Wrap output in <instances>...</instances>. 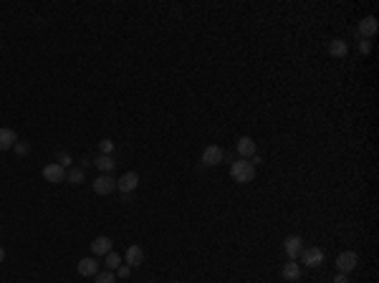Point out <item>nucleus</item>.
Returning <instances> with one entry per match:
<instances>
[{
  "label": "nucleus",
  "mask_w": 379,
  "mask_h": 283,
  "mask_svg": "<svg viewBox=\"0 0 379 283\" xmlns=\"http://www.w3.org/2000/svg\"><path fill=\"white\" fill-rule=\"evenodd\" d=\"M220 162H223V149H220L218 144L205 147V152H203V164L205 167H215V164H220Z\"/></svg>",
  "instance_id": "6"
},
{
  "label": "nucleus",
  "mask_w": 379,
  "mask_h": 283,
  "mask_svg": "<svg viewBox=\"0 0 379 283\" xmlns=\"http://www.w3.org/2000/svg\"><path fill=\"white\" fill-rule=\"evenodd\" d=\"M250 159H253V162H250V164H253V167H256V164H258V162H263V157H261V155H253V157H250Z\"/></svg>",
  "instance_id": "27"
},
{
  "label": "nucleus",
  "mask_w": 379,
  "mask_h": 283,
  "mask_svg": "<svg viewBox=\"0 0 379 283\" xmlns=\"http://www.w3.org/2000/svg\"><path fill=\"white\" fill-rule=\"evenodd\" d=\"M117 278H114V273L112 271H101V273H96V281L94 283H114Z\"/></svg>",
  "instance_id": "20"
},
{
  "label": "nucleus",
  "mask_w": 379,
  "mask_h": 283,
  "mask_svg": "<svg viewBox=\"0 0 379 283\" xmlns=\"http://www.w3.org/2000/svg\"><path fill=\"white\" fill-rule=\"evenodd\" d=\"M76 271H79L81 276H96V273H99V260H96V258H81L79 266H76Z\"/></svg>",
  "instance_id": "11"
},
{
  "label": "nucleus",
  "mask_w": 379,
  "mask_h": 283,
  "mask_svg": "<svg viewBox=\"0 0 379 283\" xmlns=\"http://www.w3.org/2000/svg\"><path fill=\"white\" fill-rule=\"evenodd\" d=\"M13 149H15L18 155H28V144H26V142H15V144H13Z\"/></svg>",
  "instance_id": "22"
},
{
  "label": "nucleus",
  "mask_w": 379,
  "mask_h": 283,
  "mask_svg": "<svg viewBox=\"0 0 379 283\" xmlns=\"http://www.w3.org/2000/svg\"><path fill=\"white\" fill-rule=\"evenodd\" d=\"M230 177H233L235 182H240V185L253 182L256 180V167L250 162H245V159H238V162L230 164Z\"/></svg>",
  "instance_id": "1"
},
{
  "label": "nucleus",
  "mask_w": 379,
  "mask_h": 283,
  "mask_svg": "<svg viewBox=\"0 0 379 283\" xmlns=\"http://www.w3.org/2000/svg\"><path fill=\"white\" fill-rule=\"evenodd\" d=\"M137 187H139L137 172H127V175H121V180H117V190H121V192H134Z\"/></svg>",
  "instance_id": "7"
},
{
  "label": "nucleus",
  "mask_w": 379,
  "mask_h": 283,
  "mask_svg": "<svg viewBox=\"0 0 379 283\" xmlns=\"http://www.w3.org/2000/svg\"><path fill=\"white\" fill-rule=\"evenodd\" d=\"M91 251H94V255H106V253H112V238L99 235V238L91 243Z\"/></svg>",
  "instance_id": "13"
},
{
  "label": "nucleus",
  "mask_w": 379,
  "mask_h": 283,
  "mask_svg": "<svg viewBox=\"0 0 379 283\" xmlns=\"http://www.w3.org/2000/svg\"><path fill=\"white\" fill-rule=\"evenodd\" d=\"M117 190V180L112 177V175H99L96 180H94V192L96 195H109V192H114Z\"/></svg>",
  "instance_id": "2"
},
{
  "label": "nucleus",
  "mask_w": 379,
  "mask_h": 283,
  "mask_svg": "<svg viewBox=\"0 0 379 283\" xmlns=\"http://www.w3.org/2000/svg\"><path fill=\"white\" fill-rule=\"evenodd\" d=\"M94 164H96V167H99L104 175H109V172L117 167V162H114V157H112V155H99V157L94 159Z\"/></svg>",
  "instance_id": "16"
},
{
  "label": "nucleus",
  "mask_w": 379,
  "mask_h": 283,
  "mask_svg": "<svg viewBox=\"0 0 379 283\" xmlns=\"http://www.w3.org/2000/svg\"><path fill=\"white\" fill-rule=\"evenodd\" d=\"M43 177H46V182H63V180H66V169L61 167L59 162L46 164V167H43Z\"/></svg>",
  "instance_id": "5"
},
{
  "label": "nucleus",
  "mask_w": 379,
  "mask_h": 283,
  "mask_svg": "<svg viewBox=\"0 0 379 283\" xmlns=\"http://www.w3.org/2000/svg\"><path fill=\"white\" fill-rule=\"evenodd\" d=\"M356 253L354 251H344L339 258H336V268H339V273H349V271H354L356 268Z\"/></svg>",
  "instance_id": "3"
},
{
  "label": "nucleus",
  "mask_w": 379,
  "mask_h": 283,
  "mask_svg": "<svg viewBox=\"0 0 379 283\" xmlns=\"http://www.w3.org/2000/svg\"><path fill=\"white\" fill-rule=\"evenodd\" d=\"M301 258H303V263L309 268H316V266L323 263V251H319V248H306V251H301Z\"/></svg>",
  "instance_id": "9"
},
{
  "label": "nucleus",
  "mask_w": 379,
  "mask_h": 283,
  "mask_svg": "<svg viewBox=\"0 0 379 283\" xmlns=\"http://www.w3.org/2000/svg\"><path fill=\"white\" fill-rule=\"evenodd\" d=\"M298 276H301V266H298L296 260L283 263V278H286V281H298Z\"/></svg>",
  "instance_id": "17"
},
{
  "label": "nucleus",
  "mask_w": 379,
  "mask_h": 283,
  "mask_svg": "<svg viewBox=\"0 0 379 283\" xmlns=\"http://www.w3.org/2000/svg\"><path fill=\"white\" fill-rule=\"evenodd\" d=\"M119 266H121V258H119L117 253H106V268L114 271V268H119Z\"/></svg>",
  "instance_id": "19"
},
{
  "label": "nucleus",
  "mask_w": 379,
  "mask_h": 283,
  "mask_svg": "<svg viewBox=\"0 0 379 283\" xmlns=\"http://www.w3.org/2000/svg\"><path fill=\"white\" fill-rule=\"evenodd\" d=\"M334 283H349V278H347V273H339V276L334 278Z\"/></svg>",
  "instance_id": "26"
},
{
  "label": "nucleus",
  "mask_w": 379,
  "mask_h": 283,
  "mask_svg": "<svg viewBox=\"0 0 379 283\" xmlns=\"http://www.w3.org/2000/svg\"><path fill=\"white\" fill-rule=\"evenodd\" d=\"M172 283H177V281H172Z\"/></svg>",
  "instance_id": "29"
},
{
  "label": "nucleus",
  "mask_w": 379,
  "mask_h": 283,
  "mask_svg": "<svg viewBox=\"0 0 379 283\" xmlns=\"http://www.w3.org/2000/svg\"><path fill=\"white\" fill-rule=\"evenodd\" d=\"M129 273H132L129 266H119V278H129Z\"/></svg>",
  "instance_id": "25"
},
{
  "label": "nucleus",
  "mask_w": 379,
  "mask_h": 283,
  "mask_svg": "<svg viewBox=\"0 0 379 283\" xmlns=\"http://www.w3.org/2000/svg\"><path fill=\"white\" fill-rule=\"evenodd\" d=\"M238 152H240V159H248L253 155H258V147H256V142L250 137H240L238 139Z\"/></svg>",
  "instance_id": "8"
},
{
  "label": "nucleus",
  "mask_w": 379,
  "mask_h": 283,
  "mask_svg": "<svg viewBox=\"0 0 379 283\" xmlns=\"http://www.w3.org/2000/svg\"><path fill=\"white\" fill-rule=\"evenodd\" d=\"M99 152H101V155H112V152H114V142H112V139H101V142H99Z\"/></svg>",
  "instance_id": "21"
},
{
  "label": "nucleus",
  "mask_w": 379,
  "mask_h": 283,
  "mask_svg": "<svg viewBox=\"0 0 379 283\" xmlns=\"http://www.w3.org/2000/svg\"><path fill=\"white\" fill-rule=\"evenodd\" d=\"M283 248H286V255H288V260H296L301 251H303V240L298 238V235H288L286 240H283Z\"/></svg>",
  "instance_id": "4"
},
{
  "label": "nucleus",
  "mask_w": 379,
  "mask_h": 283,
  "mask_svg": "<svg viewBox=\"0 0 379 283\" xmlns=\"http://www.w3.org/2000/svg\"><path fill=\"white\" fill-rule=\"evenodd\" d=\"M329 53H331L334 59H344V56L349 53V43H347L344 38H334V41L329 43Z\"/></svg>",
  "instance_id": "12"
},
{
  "label": "nucleus",
  "mask_w": 379,
  "mask_h": 283,
  "mask_svg": "<svg viewBox=\"0 0 379 283\" xmlns=\"http://www.w3.org/2000/svg\"><path fill=\"white\" fill-rule=\"evenodd\" d=\"M5 260V251H3V246H0V263Z\"/></svg>",
  "instance_id": "28"
},
{
  "label": "nucleus",
  "mask_w": 379,
  "mask_h": 283,
  "mask_svg": "<svg viewBox=\"0 0 379 283\" xmlns=\"http://www.w3.org/2000/svg\"><path fill=\"white\" fill-rule=\"evenodd\" d=\"M379 31V23H377V18L374 15H367L362 23H359V33H362V38L367 41V38H372V35H377Z\"/></svg>",
  "instance_id": "10"
},
{
  "label": "nucleus",
  "mask_w": 379,
  "mask_h": 283,
  "mask_svg": "<svg viewBox=\"0 0 379 283\" xmlns=\"http://www.w3.org/2000/svg\"><path fill=\"white\" fill-rule=\"evenodd\" d=\"M359 51H362V53H369V51H372V43L362 38V41H359Z\"/></svg>",
  "instance_id": "24"
},
{
  "label": "nucleus",
  "mask_w": 379,
  "mask_h": 283,
  "mask_svg": "<svg viewBox=\"0 0 379 283\" xmlns=\"http://www.w3.org/2000/svg\"><path fill=\"white\" fill-rule=\"evenodd\" d=\"M142 260H145V251H142L139 246H129V248H127V266H129V268L142 266Z\"/></svg>",
  "instance_id": "14"
},
{
  "label": "nucleus",
  "mask_w": 379,
  "mask_h": 283,
  "mask_svg": "<svg viewBox=\"0 0 379 283\" xmlns=\"http://www.w3.org/2000/svg\"><path fill=\"white\" fill-rule=\"evenodd\" d=\"M59 164H61V167L71 164V155H68V152H59Z\"/></svg>",
  "instance_id": "23"
},
{
  "label": "nucleus",
  "mask_w": 379,
  "mask_h": 283,
  "mask_svg": "<svg viewBox=\"0 0 379 283\" xmlns=\"http://www.w3.org/2000/svg\"><path fill=\"white\" fill-rule=\"evenodd\" d=\"M66 180H68L71 185H81V182H84V169H79V167L68 169V172H66Z\"/></svg>",
  "instance_id": "18"
},
{
  "label": "nucleus",
  "mask_w": 379,
  "mask_h": 283,
  "mask_svg": "<svg viewBox=\"0 0 379 283\" xmlns=\"http://www.w3.org/2000/svg\"><path fill=\"white\" fill-rule=\"evenodd\" d=\"M15 142H18V134L13 129H0V152L3 149H10Z\"/></svg>",
  "instance_id": "15"
}]
</instances>
